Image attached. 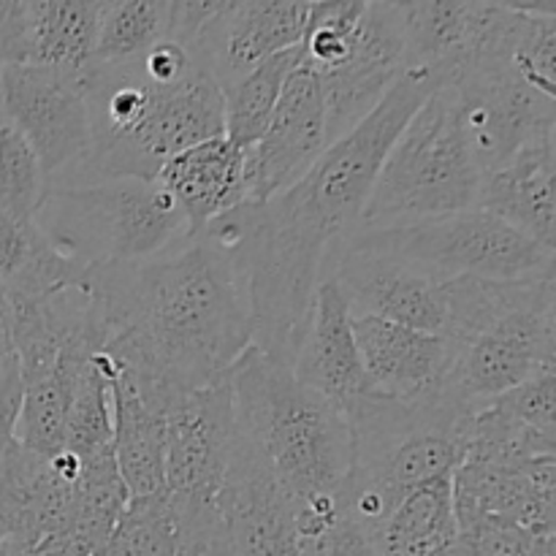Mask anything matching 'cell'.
I'll list each match as a JSON object with an SVG mask.
<instances>
[{"label":"cell","mask_w":556,"mask_h":556,"mask_svg":"<svg viewBox=\"0 0 556 556\" xmlns=\"http://www.w3.org/2000/svg\"><path fill=\"white\" fill-rule=\"evenodd\" d=\"M456 530L478 519H497L532 538H554L556 456L525 467H494L465 459L451 476Z\"/></svg>","instance_id":"17"},{"label":"cell","mask_w":556,"mask_h":556,"mask_svg":"<svg viewBox=\"0 0 556 556\" xmlns=\"http://www.w3.org/2000/svg\"><path fill=\"white\" fill-rule=\"evenodd\" d=\"M299 556H383L378 535L358 521L342 516L334 527L320 535L299 541Z\"/></svg>","instance_id":"32"},{"label":"cell","mask_w":556,"mask_h":556,"mask_svg":"<svg viewBox=\"0 0 556 556\" xmlns=\"http://www.w3.org/2000/svg\"><path fill=\"white\" fill-rule=\"evenodd\" d=\"M451 476L434 478L400 500V505L378 530L380 554L432 556L456 541L459 530H456Z\"/></svg>","instance_id":"24"},{"label":"cell","mask_w":556,"mask_h":556,"mask_svg":"<svg viewBox=\"0 0 556 556\" xmlns=\"http://www.w3.org/2000/svg\"><path fill=\"white\" fill-rule=\"evenodd\" d=\"M3 293H5V286H3V280H0V299H3Z\"/></svg>","instance_id":"37"},{"label":"cell","mask_w":556,"mask_h":556,"mask_svg":"<svg viewBox=\"0 0 556 556\" xmlns=\"http://www.w3.org/2000/svg\"><path fill=\"white\" fill-rule=\"evenodd\" d=\"M0 125H5V112H3V90H0Z\"/></svg>","instance_id":"36"},{"label":"cell","mask_w":556,"mask_h":556,"mask_svg":"<svg viewBox=\"0 0 556 556\" xmlns=\"http://www.w3.org/2000/svg\"><path fill=\"white\" fill-rule=\"evenodd\" d=\"M556 134V130H554ZM554 134H543L481 179L476 210L508 223L541 248L556 250Z\"/></svg>","instance_id":"21"},{"label":"cell","mask_w":556,"mask_h":556,"mask_svg":"<svg viewBox=\"0 0 556 556\" xmlns=\"http://www.w3.org/2000/svg\"><path fill=\"white\" fill-rule=\"evenodd\" d=\"M47 193L41 163L20 130L0 125V215L33 223L38 204Z\"/></svg>","instance_id":"30"},{"label":"cell","mask_w":556,"mask_h":556,"mask_svg":"<svg viewBox=\"0 0 556 556\" xmlns=\"http://www.w3.org/2000/svg\"><path fill=\"white\" fill-rule=\"evenodd\" d=\"M106 448H112V402L106 378L92 356L76 378L63 429V451L74 454L76 459H87Z\"/></svg>","instance_id":"29"},{"label":"cell","mask_w":556,"mask_h":556,"mask_svg":"<svg viewBox=\"0 0 556 556\" xmlns=\"http://www.w3.org/2000/svg\"><path fill=\"white\" fill-rule=\"evenodd\" d=\"M101 556H182L177 514L166 489L130 500Z\"/></svg>","instance_id":"28"},{"label":"cell","mask_w":556,"mask_h":556,"mask_svg":"<svg viewBox=\"0 0 556 556\" xmlns=\"http://www.w3.org/2000/svg\"><path fill=\"white\" fill-rule=\"evenodd\" d=\"M324 275L337 282L353 318L391 320L427 334L443 331V286L402 261L342 244Z\"/></svg>","instance_id":"16"},{"label":"cell","mask_w":556,"mask_h":556,"mask_svg":"<svg viewBox=\"0 0 556 556\" xmlns=\"http://www.w3.org/2000/svg\"><path fill=\"white\" fill-rule=\"evenodd\" d=\"M326 147L324 92L313 65L302 60L286 81L264 134L244 150V204H264L291 188Z\"/></svg>","instance_id":"13"},{"label":"cell","mask_w":556,"mask_h":556,"mask_svg":"<svg viewBox=\"0 0 556 556\" xmlns=\"http://www.w3.org/2000/svg\"><path fill=\"white\" fill-rule=\"evenodd\" d=\"M451 345L445 391L481 410L538 372L556 369V277L443 282Z\"/></svg>","instance_id":"4"},{"label":"cell","mask_w":556,"mask_h":556,"mask_svg":"<svg viewBox=\"0 0 556 556\" xmlns=\"http://www.w3.org/2000/svg\"><path fill=\"white\" fill-rule=\"evenodd\" d=\"M369 394L424 402L445 391L451 345L443 334L407 329L380 318H353Z\"/></svg>","instance_id":"18"},{"label":"cell","mask_w":556,"mask_h":556,"mask_svg":"<svg viewBox=\"0 0 556 556\" xmlns=\"http://www.w3.org/2000/svg\"><path fill=\"white\" fill-rule=\"evenodd\" d=\"M304 60V49L293 47L280 54H271L255 65L233 85L223 90V117H226V139L239 150H248L258 141L264 128L275 114L286 81Z\"/></svg>","instance_id":"26"},{"label":"cell","mask_w":556,"mask_h":556,"mask_svg":"<svg viewBox=\"0 0 556 556\" xmlns=\"http://www.w3.org/2000/svg\"><path fill=\"white\" fill-rule=\"evenodd\" d=\"M405 71L407 49L400 3H367L348 58L334 68L315 71L324 92L329 144L356 128Z\"/></svg>","instance_id":"12"},{"label":"cell","mask_w":556,"mask_h":556,"mask_svg":"<svg viewBox=\"0 0 556 556\" xmlns=\"http://www.w3.org/2000/svg\"><path fill=\"white\" fill-rule=\"evenodd\" d=\"M96 364L109 386L112 402V451L130 500L152 497L166 489V416L141 396L123 367L103 353Z\"/></svg>","instance_id":"22"},{"label":"cell","mask_w":556,"mask_h":556,"mask_svg":"<svg viewBox=\"0 0 556 556\" xmlns=\"http://www.w3.org/2000/svg\"><path fill=\"white\" fill-rule=\"evenodd\" d=\"M345 244L402 261L438 286L462 277L503 282L556 277L554 250L541 248L483 210H465L400 226L358 228Z\"/></svg>","instance_id":"8"},{"label":"cell","mask_w":556,"mask_h":556,"mask_svg":"<svg viewBox=\"0 0 556 556\" xmlns=\"http://www.w3.org/2000/svg\"><path fill=\"white\" fill-rule=\"evenodd\" d=\"M291 372L299 383L324 396L340 413L369 394L353 334V315L329 275L320 277L315 288L307 329L293 356Z\"/></svg>","instance_id":"19"},{"label":"cell","mask_w":556,"mask_h":556,"mask_svg":"<svg viewBox=\"0 0 556 556\" xmlns=\"http://www.w3.org/2000/svg\"><path fill=\"white\" fill-rule=\"evenodd\" d=\"M445 71L410 68L342 139L331 141L299 182L264 204H239L201 228L242 275L253 309V345L291 367L315 288L331 255L362 226L380 166Z\"/></svg>","instance_id":"1"},{"label":"cell","mask_w":556,"mask_h":556,"mask_svg":"<svg viewBox=\"0 0 556 556\" xmlns=\"http://www.w3.org/2000/svg\"><path fill=\"white\" fill-rule=\"evenodd\" d=\"M85 286L106 334L101 353L163 416L231 372L255 340L242 275L204 233L141 264L87 269Z\"/></svg>","instance_id":"2"},{"label":"cell","mask_w":556,"mask_h":556,"mask_svg":"<svg viewBox=\"0 0 556 556\" xmlns=\"http://www.w3.org/2000/svg\"><path fill=\"white\" fill-rule=\"evenodd\" d=\"M33 223L81 269L141 264L190 237L172 195L144 179L52 185Z\"/></svg>","instance_id":"6"},{"label":"cell","mask_w":556,"mask_h":556,"mask_svg":"<svg viewBox=\"0 0 556 556\" xmlns=\"http://www.w3.org/2000/svg\"><path fill=\"white\" fill-rule=\"evenodd\" d=\"M79 462L81 470L76 481L74 521L68 535L71 556H101L128 508L130 494L119 476L112 448Z\"/></svg>","instance_id":"25"},{"label":"cell","mask_w":556,"mask_h":556,"mask_svg":"<svg viewBox=\"0 0 556 556\" xmlns=\"http://www.w3.org/2000/svg\"><path fill=\"white\" fill-rule=\"evenodd\" d=\"M5 123L36 152L47 185L58 182L90 147L81 71L5 65L0 68Z\"/></svg>","instance_id":"9"},{"label":"cell","mask_w":556,"mask_h":556,"mask_svg":"<svg viewBox=\"0 0 556 556\" xmlns=\"http://www.w3.org/2000/svg\"><path fill=\"white\" fill-rule=\"evenodd\" d=\"M174 199L190 233H199L217 217L248 201L244 190V150L217 136L179 152L155 179Z\"/></svg>","instance_id":"23"},{"label":"cell","mask_w":556,"mask_h":556,"mask_svg":"<svg viewBox=\"0 0 556 556\" xmlns=\"http://www.w3.org/2000/svg\"><path fill=\"white\" fill-rule=\"evenodd\" d=\"M20 400V367H16V356L14 351H11V345H5L3 351H0V459H3L5 448H9V443L14 440Z\"/></svg>","instance_id":"33"},{"label":"cell","mask_w":556,"mask_h":556,"mask_svg":"<svg viewBox=\"0 0 556 556\" xmlns=\"http://www.w3.org/2000/svg\"><path fill=\"white\" fill-rule=\"evenodd\" d=\"M451 85L459 98L467 147L486 177L532 139L556 130V101L527 85L510 63L462 71Z\"/></svg>","instance_id":"10"},{"label":"cell","mask_w":556,"mask_h":556,"mask_svg":"<svg viewBox=\"0 0 556 556\" xmlns=\"http://www.w3.org/2000/svg\"><path fill=\"white\" fill-rule=\"evenodd\" d=\"M11 0H0V68H5V30H9Z\"/></svg>","instance_id":"34"},{"label":"cell","mask_w":556,"mask_h":556,"mask_svg":"<svg viewBox=\"0 0 556 556\" xmlns=\"http://www.w3.org/2000/svg\"><path fill=\"white\" fill-rule=\"evenodd\" d=\"M172 3L161 0H123L101 3L96 52L90 63H134L144 58L155 43L168 38Z\"/></svg>","instance_id":"27"},{"label":"cell","mask_w":556,"mask_h":556,"mask_svg":"<svg viewBox=\"0 0 556 556\" xmlns=\"http://www.w3.org/2000/svg\"><path fill=\"white\" fill-rule=\"evenodd\" d=\"M494 405L503 407L508 416H514L525 427L556 438V369L538 372L535 378L525 380L508 394L497 396Z\"/></svg>","instance_id":"31"},{"label":"cell","mask_w":556,"mask_h":556,"mask_svg":"<svg viewBox=\"0 0 556 556\" xmlns=\"http://www.w3.org/2000/svg\"><path fill=\"white\" fill-rule=\"evenodd\" d=\"M481 168L467 147L454 85L418 106L391 144L358 228H383L476 210Z\"/></svg>","instance_id":"7"},{"label":"cell","mask_w":556,"mask_h":556,"mask_svg":"<svg viewBox=\"0 0 556 556\" xmlns=\"http://www.w3.org/2000/svg\"><path fill=\"white\" fill-rule=\"evenodd\" d=\"M233 440L237 424L228 375L174 402L166 413V492L199 503L217 500Z\"/></svg>","instance_id":"14"},{"label":"cell","mask_w":556,"mask_h":556,"mask_svg":"<svg viewBox=\"0 0 556 556\" xmlns=\"http://www.w3.org/2000/svg\"><path fill=\"white\" fill-rule=\"evenodd\" d=\"M79 470L81 462L68 451L41 456L11 440L0 459V541L71 556Z\"/></svg>","instance_id":"11"},{"label":"cell","mask_w":556,"mask_h":556,"mask_svg":"<svg viewBox=\"0 0 556 556\" xmlns=\"http://www.w3.org/2000/svg\"><path fill=\"white\" fill-rule=\"evenodd\" d=\"M9 345V337H5V331H3V326H0V351H3V348Z\"/></svg>","instance_id":"35"},{"label":"cell","mask_w":556,"mask_h":556,"mask_svg":"<svg viewBox=\"0 0 556 556\" xmlns=\"http://www.w3.org/2000/svg\"><path fill=\"white\" fill-rule=\"evenodd\" d=\"M101 3L16 0L5 30V65L85 71L96 52Z\"/></svg>","instance_id":"20"},{"label":"cell","mask_w":556,"mask_h":556,"mask_svg":"<svg viewBox=\"0 0 556 556\" xmlns=\"http://www.w3.org/2000/svg\"><path fill=\"white\" fill-rule=\"evenodd\" d=\"M237 434L275 476L293 508L299 541L345 516L351 429L345 413L293 378L291 367L250 345L231 372Z\"/></svg>","instance_id":"3"},{"label":"cell","mask_w":556,"mask_h":556,"mask_svg":"<svg viewBox=\"0 0 556 556\" xmlns=\"http://www.w3.org/2000/svg\"><path fill=\"white\" fill-rule=\"evenodd\" d=\"M476 413L451 391H440L424 402L364 394L348 407V519L378 535L402 497L434 478L451 476L467 454V434Z\"/></svg>","instance_id":"5"},{"label":"cell","mask_w":556,"mask_h":556,"mask_svg":"<svg viewBox=\"0 0 556 556\" xmlns=\"http://www.w3.org/2000/svg\"><path fill=\"white\" fill-rule=\"evenodd\" d=\"M307 16L304 0H220L188 49L195 65L226 90L271 54L302 47Z\"/></svg>","instance_id":"15"}]
</instances>
